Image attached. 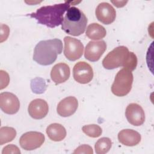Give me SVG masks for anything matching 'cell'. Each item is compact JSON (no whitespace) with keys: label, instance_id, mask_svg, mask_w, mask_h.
<instances>
[{"label":"cell","instance_id":"cell-10","mask_svg":"<svg viewBox=\"0 0 154 154\" xmlns=\"http://www.w3.org/2000/svg\"><path fill=\"white\" fill-rule=\"evenodd\" d=\"M106 49L105 41H90L86 45L84 52L85 58L90 61H98Z\"/></svg>","mask_w":154,"mask_h":154},{"label":"cell","instance_id":"cell-14","mask_svg":"<svg viewBox=\"0 0 154 154\" xmlns=\"http://www.w3.org/2000/svg\"><path fill=\"white\" fill-rule=\"evenodd\" d=\"M78 106V101L73 96H69L61 100L57 107V113L61 117H66L73 115Z\"/></svg>","mask_w":154,"mask_h":154},{"label":"cell","instance_id":"cell-13","mask_svg":"<svg viewBox=\"0 0 154 154\" xmlns=\"http://www.w3.org/2000/svg\"><path fill=\"white\" fill-rule=\"evenodd\" d=\"M28 111L29 116L34 119L44 118L49 111L48 104L42 99H35L29 104Z\"/></svg>","mask_w":154,"mask_h":154},{"label":"cell","instance_id":"cell-7","mask_svg":"<svg viewBox=\"0 0 154 154\" xmlns=\"http://www.w3.org/2000/svg\"><path fill=\"white\" fill-rule=\"evenodd\" d=\"M45 135L39 132L30 131L23 134L20 138V147L26 150H32L40 147L45 142Z\"/></svg>","mask_w":154,"mask_h":154},{"label":"cell","instance_id":"cell-3","mask_svg":"<svg viewBox=\"0 0 154 154\" xmlns=\"http://www.w3.org/2000/svg\"><path fill=\"white\" fill-rule=\"evenodd\" d=\"M63 43L58 38L42 40L35 46L33 60L42 66H48L55 61L57 55L62 52Z\"/></svg>","mask_w":154,"mask_h":154},{"label":"cell","instance_id":"cell-17","mask_svg":"<svg viewBox=\"0 0 154 154\" xmlns=\"http://www.w3.org/2000/svg\"><path fill=\"white\" fill-rule=\"evenodd\" d=\"M46 134L48 137L54 141H60L66 137L65 128L59 123H52L46 128Z\"/></svg>","mask_w":154,"mask_h":154},{"label":"cell","instance_id":"cell-5","mask_svg":"<svg viewBox=\"0 0 154 154\" xmlns=\"http://www.w3.org/2000/svg\"><path fill=\"white\" fill-rule=\"evenodd\" d=\"M133 80L134 77L132 71L123 68L116 75L111 86L112 93L119 97L127 95L131 90Z\"/></svg>","mask_w":154,"mask_h":154},{"label":"cell","instance_id":"cell-9","mask_svg":"<svg viewBox=\"0 0 154 154\" xmlns=\"http://www.w3.org/2000/svg\"><path fill=\"white\" fill-rule=\"evenodd\" d=\"M0 107L2 111L8 114H14L18 112L20 102L17 97L10 92L0 94Z\"/></svg>","mask_w":154,"mask_h":154},{"label":"cell","instance_id":"cell-16","mask_svg":"<svg viewBox=\"0 0 154 154\" xmlns=\"http://www.w3.org/2000/svg\"><path fill=\"white\" fill-rule=\"evenodd\" d=\"M141 135L133 129H126L120 131L118 134L119 141L127 146H134L141 141Z\"/></svg>","mask_w":154,"mask_h":154},{"label":"cell","instance_id":"cell-21","mask_svg":"<svg viewBox=\"0 0 154 154\" xmlns=\"http://www.w3.org/2000/svg\"><path fill=\"white\" fill-rule=\"evenodd\" d=\"M82 130L87 136L92 138H97L100 136L102 133V128L95 124L85 125L82 128Z\"/></svg>","mask_w":154,"mask_h":154},{"label":"cell","instance_id":"cell-8","mask_svg":"<svg viewBox=\"0 0 154 154\" xmlns=\"http://www.w3.org/2000/svg\"><path fill=\"white\" fill-rule=\"evenodd\" d=\"M74 79L78 83L85 84L90 82L93 78L92 67L85 61H79L73 68Z\"/></svg>","mask_w":154,"mask_h":154},{"label":"cell","instance_id":"cell-22","mask_svg":"<svg viewBox=\"0 0 154 154\" xmlns=\"http://www.w3.org/2000/svg\"><path fill=\"white\" fill-rule=\"evenodd\" d=\"M73 153L74 154H76V153L93 154V151L91 146L87 144H83L78 147L73 152Z\"/></svg>","mask_w":154,"mask_h":154},{"label":"cell","instance_id":"cell-2","mask_svg":"<svg viewBox=\"0 0 154 154\" xmlns=\"http://www.w3.org/2000/svg\"><path fill=\"white\" fill-rule=\"evenodd\" d=\"M137 65L136 55L124 46H120L109 52L103 58L102 66L106 69L111 70L123 67L131 71L135 69Z\"/></svg>","mask_w":154,"mask_h":154},{"label":"cell","instance_id":"cell-18","mask_svg":"<svg viewBox=\"0 0 154 154\" xmlns=\"http://www.w3.org/2000/svg\"><path fill=\"white\" fill-rule=\"evenodd\" d=\"M106 31L105 28L97 23L90 24L86 30V35L91 40H100L105 37Z\"/></svg>","mask_w":154,"mask_h":154},{"label":"cell","instance_id":"cell-6","mask_svg":"<svg viewBox=\"0 0 154 154\" xmlns=\"http://www.w3.org/2000/svg\"><path fill=\"white\" fill-rule=\"evenodd\" d=\"M64 54L70 61H73L81 57L84 51V45L75 38L66 36L64 38Z\"/></svg>","mask_w":154,"mask_h":154},{"label":"cell","instance_id":"cell-15","mask_svg":"<svg viewBox=\"0 0 154 154\" xmlns=\"http://www.w3.org/2000/svg\"><path fill=\"white\" fill-rule=\"evenodd\" d=\"M70 70L69 66L64 63L55 64L51 72V79L56 84H59L66 81L70 77Z\"/></svg>","mask_w":154,"mask_h":154},{"label":"cell","instance_id":"cell-1","mask_svg":"<svg viewBox=\"0 0 154 154\" xmlns=\"http://www.w3.org/2000/svg\"><path fill=\"white\" fill-rule=\"evenodd\" d=\"M71 2L43 6L29 14L37 22L49 28H55L61 25L63 20L64 13L70 8Z\"/></svg>","mask_w":154,"mask_h":154},{"label":"cell","instance_id":"cell-4","mask_svg":"<svg viewBox=\"0 0 154 154\" xmlns=\"http://www.w3.org/2000/svg\"><path fill=\"white\" fill-rule=\"evenodd\" d=\"M87 18L78 8L70 7L65 14L61 23V29L67 34L78 36L83 34L86 29Z\"/></svg>","mask_w":154,"mask_h":154},{"label":"cell","instance_id":"cell-20","mask_svg":"<svg viewBox=\"0 0 154 154\" xmlns=\"http://www.w3.org/2000/svg\"><path fill=\"white\" fill-rule=\"evenodd\" d=\"M112 146V141L108 137H102L97 140L94 145L95 152L97 154L107 153Z\"/></svg>","mask_w":154,"mask_h":154},{"label":"cell","instance_id":"cell-23","mask_svg":"<svg viewBox=\"0 0 154 154\" xmlns=\"http://www.w3.org/2000/svg\"><path fill=\"white\" fill-rule=\"evenodd\" d=\"M2 154L4 153H20V151L19 148L13 144H9L3 148Z\"/></svg>","mask_w":154,"mask_h":154},{"label":"cell","instance_id":"cell-19","mask_svg":"<svg viewBox=\"0 0 154 154\" xmlns=\"http://www.w3.org/2000/svg\"><path fill=\"white\" fill-rule=\"evenodd\" d=\"M16 136V131L12 127L4 126L0 129V144L13 141Z\"/></svg>","mask_w":154,"mask_h":154},{"label":"cell","instance_id":"cell-11","mask_svg":"<svg viewBox=\"0 0 154 154\" xmlns=\"http://www.w3.org/2000/svg\"><path fill=\"white\" fill-rule=\"evenodd\" d=\"M125 116L128 122L135 126L143 125L145 121V113L143 108L135 103H131L127 106Z\"/></svg>","mask_w":154,"mask_h":154},{"label":"cell","instance_id":"cell-12","mask_svg":"<svg viewBox=\"0 0 154 154\" xmlns=\"http://www.w3.org/2000/svg\"><path fill=\"white\" fill-rule=\"evenodd\" d=\"M96 16L101 23L109 25L116 19V12L114 7L108 2L100 3L96 8Z\"/></svg>","mask_w":154,"mask_h":154}]
</instances>
